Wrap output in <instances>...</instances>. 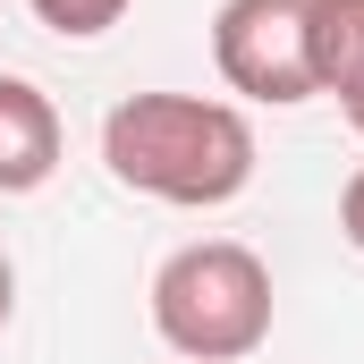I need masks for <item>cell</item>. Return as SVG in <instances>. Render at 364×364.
<instances>
[{
    "mask_svg": "<svg viewBox=\"0 0 364 364\" xmlns=\"http://www.w3.org/2000/svg\"><path fill=\"white\" fill-rule=\"evenodd\" d=\"M9 314H17V263H9V246H0V331H9Z\"/></svg>",
    "mask_w": 364,
    "mask_h": 364,
    "instance_id": "obj_8",
    "label": "cell"
},
{
    "mask_svg": "<svg viewBox=\"0 0 364 364\" xmlns=\"http://www.w3.org/2000/svg\"><path fill=\"white\" fill-rule=\"evenodd\" d=\"M314 43V93H339V110L364 102V0H305Z\"/></svg>",
    "mask_w": 364,
    "mask_h": 364,
    "instance_id": "obj_5",
    "label": "cell"
},
{
    "mask_svg": "<svg viewBox=\"0 0 364 364\" xmlns=\"http://www.w3.org/2000/svg\"><path fill=\"white\" fill-rule=\"evenodd\" d=\"M339 237H348V246L364 255V170H356L348 186H339Z\"/></svg>",
    "mask_w": 364,
    "mask_h": 364,
    "instance_id": "obj_7",
    "label": "cell"
},
{
    "mask_svg": "<svg viewBox=\"0 0 364 364\" xmlns=\"http://www.w3.org/2000/svg\"><path fill=\"white\" fill-rule=\"evenodd\" d=\"M60 153H68V127H60L51 93L34 85V77H0V195L51 186Z\"/></svg>",
    "mask_w": 364,
    "mask_h": 364,
    "instance_id": "obj_4",
    "label": "cell"
},
{
    "mask_svg": "<svg viewBox=\"0 0 364 364\" xmlns=\"http://www.w3.org/2000/svg\"><path fill=\"white\" fill-rule=\"evenodd\" d=\"M212 68L246 102H314V43H305V0H220L212 17Z\"/></svg>",
    "mask_w": 364,
    "mask_h": 364,
    "instance_id": "obj_3",
    "label": "cell"
},
{
    "mask_svg": "<svg viewBox=\"0 0 364 364\" xmlns=\"http://www.w3.org/2000/svg\"><path fill=\"white\" fill-rule=\"evenodd\" d=\"M102 161L127 195L220 212L255 186V119L212 93H127L102 119Z\"/></svg>",
    "mask_w": 364,
    "mask_h": 364,
    "instance_id": "obj_1",
    "label": "cell"
},
{
    "mask_svg": "<svg viewBox=\"0 0 364 364\" xmlns=\"http://www.w3.org/2000/svg\"><path fill=\"white\" fill-rule=\"evenodd\" d=\"M348 127H356V136H364V102H348Z\"/></svg>",
    "mask_w": 364,
    "mask_h": 364,
    "instance_id": "obj_9",
    "label": "cell"
},
{
    "mask_svg": "<svg viewBox=\"0 0 364 364\" xmlns=\"http://www.w3.org/2000/svg\"><path fill=\"white\" fill-rule=\"evenodd\" d=\"M272 263L237 237H195L153 272V331L186 364H246L272 339Z\"/></svg>",
    "mask_w": 364,
    "mask_h": 364,
    "instance_id": "obj_2",
    "label": "cell"
},
{
    "mask_svg": "<svg viewBox=\"0 0 364 364\" xmlns=\"http://www.w3.org/2000/svg\"><path fill=\"white\" fill-rule=\"evenodd\" d=\"M51 34H68V43H93V34H110L119 17H127V0H26Z\"/></svg>",
    "mask_w": 364,
    "mask_h": 364,
    "instance_id": "obj_6",
    "label": "cell"
}]
</instances>
